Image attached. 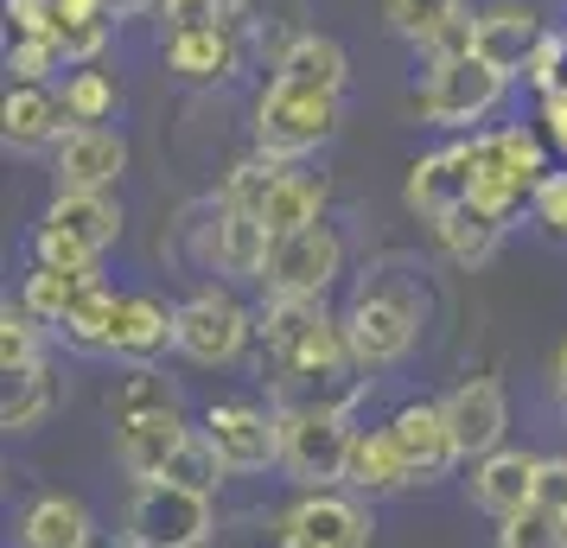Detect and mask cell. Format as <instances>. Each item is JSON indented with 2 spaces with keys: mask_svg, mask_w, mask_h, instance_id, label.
<instances>
[{
  "mask_svg": "<svg viewBox=\"0 0 567 548\" xmlns=\"http://www.w3.org/2000/svg\"><path fill=\"white\" fill-rule=\"evenodd\" d=\"M166 71L185 83H224L236 71V39L230 27H198V32H166Z\"/></svg>",
  "mask_w": 567,
  "mask_h": 548,
  "instance_id": "obj_25",
  "label": "cell"
},
{
  "mask_svg": "<svg viewBox=\"0 0 567 548\" xmlns=\"http://www.w3.org/2000/svg\"><path fill=\"white\" fill-rule=\"evenodd\" d=\"M147 409H179V402H173V390H166V376H154V370H134L128 383L115 390L109 415H147Z\"/></svg>",
  "mask_w": 567,
  "mask_h": 548,
  "instance_id": "obj_38",
  "label": "cell"
},
{
  "mask_svg": "<svg viewBox=\"0 0 567 548\" xmlns=\"http://www.w3.org/2000/svg\"><path fill=\"white\" fill-rule=\"evenodd\" d=\"M319 319H332L326 300H281V293H268V307L256 313V332L268 344V358H281V351H293V344L307 339Z\"/></svg>",
  "mask_w": 567,
  "mask_h": 548,
  "instance_id": "obj_32",
  "label": "cell"
},
{
  "mask_svg": "<svg viewBox=\"0 0 567 548\" xmlns=\"http://www.w3.org/2000/svg\"><path fill=\"white\" fill-rule=\"evenodd\" d=\"M198 427H185L179 409H147V415H115V466L128 472L134 485L166 478V466L185 453Z\"/></svg>",
  "mask_w": 567,
  "mask_h": 548,
  "instance_id": "obj_12",
  "label": "cell"
},
{
  "mask_svg": "<svg viewBox=\"0 0 567 548\" xmlns=\"http://www.w3.org/2000/svg\"><path fill=\"white\" fill-rule=\"evenodd\" d=\"M529 210L542 217V230L567 236V173H548V179L536 185V198H529Z\"/></svg>",
  "mask_w": 567,
  "mask_h": 548,
  "instance_id": "obj_43",
  "label": "cell"
},
{
  "mask_svg": "<svg viewBox=\"0 0 567 548\" xmlns=\"http://www.w3.org/2000/svg\"><path fill=\"white\" fill-rule=\"evenodd\" d=\"M542 179H548V154H542L536 134L523 128L472 134V205L478 210L511 224V210L529 205Z\"/></svg>",
  "mask_w": 567,
  "mask_h": 548,
  "instance_id": "obj_4",
  "label": "cell"
},
{
  "mask_svg": "<svg viewBox=\"0 0 567 548\" xmlns=\"http://www.w3.org/2000/svg\"><path fill=\"white\" fill-rule=\"evenodd\" d=\"M275 179H281V159H243L230 179H224V205L230 210H261L268 205V192H275Z\"/></svg>",
  "mask_w": 567,
  "mask_h": 548,
  "instance_id": "obj_37",
  "label": "cell"
},
{
  "mask_svg": "<svg viewBox=\"0 0 567 548\" xmlns=\"http://www.w3.org/2000/svg\"><path fill=\"white\" fill-rule=\"evenodd\" d=\"M542 134H548V147L567 159V83L542 96Z\"/></svg>",
  "mask_w": 567,
  "mask_h": 548,
  "instance_id": "obj_44",
  "label": "cell"
},
{
  "mask_svg": "<svg viewBox=\"0 0 567 548\" xmlns=\"http://www.w3.org/2000/svg\"><path fill=\"white\" fill-rule=\"evenodd\" d=\"M434 236L460 268H485V261L497 256V242H504V217H491V210H478V205H460L453 217L434 224Z\"/></svg>",
  "mask_w": 567,
  "mask_h": 548,
  "instance_id": "obj_28",
  "label": "cell"
},
{
  "mask_svg": "<svg viewBox=\"0 0 567 548\" xmlns=\"http://www.w3.org/2000/svg\"><path fill=\"white\" fill-rule=\"evenodd\" d=\"M122 536L134 548H205L217 536V504L205 492H192V485L147 478L128 497V529Z\"/></svg>",
  "mask_w": 567,
  "mask_h": 548,
  "instance_id": "obj_6",
  "label": "cell"
},
{
  "mask_svg": "<svg viewBox=\"0 0 567 548\" xmlns=\"http://www.w3.org/2000/svg\"><path fill=\"white\" fill-rule=\"evenodd\" d=\"M122 236V205L109 192H58L45 224L32 230V256L45 268H96Z\"/></svg>",
  "mask_w": 567,
  "mask_h": 548,
  "instance_id": "obj_5",
  "label": "cell"
},
{
  "mask_svg": "<svg viewBox=\"0 0 567 548\" xmlns=\"http://www.w3.org/2000/svg\"><path fill=\"white\" fill-rule=\"evenodd\" d=\"M64 108H71V122H109L115 115V83L83 64V71L64 77Z\"/></svg>",
  "mask_w": 567,
  "mask_h": 548,
  "instance_id": "obj_36",
  "label": "cell"
},
{
  "mask_svg": "<svg viewBox=\"0 0 567 548\" xmlns=\"http://www.w3.org/2000/svg\"><path fill=\"white\" fill-rule=\"evenodd\" d=\"M497 548H567V510H548V504L516 510L497 529Z\"/></svg>",
  "mask_w": 567,
  "mask_h": 548,
  "instance_id": "obj_34",
  "label": "cell"
},
{
  "mask_svg": "<svg viewBox=\"0 0 567 548\" xmlns=\"http://www.w3.org/2000/svg\"><path fill=\"white\" fill-rule=\"evenodd\" d=\"M159 27L198 32V27H230V20H224V0H159Z\"/></svg>",
  "mask_w": 567,
  "mask_h": 548,
  "instance_id": "obj_41",
  "label": "cell"
},
{
  "mask_svg": "<svg viewBox=\"0 0 567 548\" xmlns=\"http://www.w3.org/2000/svg\"><path fill=\"white\" fill-rule=\"evenodd\" d=\"M370 529L358 492H300L281 510V548H370Z\"/></svg>",
  "mask_w": 567,
  "mask_h": 548,
  "instance_id": "obj_10",
  "label": "cell"
},
{
  "mask_svg": "<svg viewBox=\"0 0 567 548\" xmlns=\"http://www.w3.org/2000/svg\"><path fill=\"white\" fill-rule=\"evenodd\" d=\"M96 281H103V268H45V261H32L20 300H27L45 325H64V313H71V307H78Z\"/></svg>",
  "mask_w": 567,
  "mask_h": 548,
  "instance_id": "obj_27",
  "label": "cell"
},
{
  "mask_svg": "<svg viewBox=\"0 0 567 548\" xmlns=\"http://www.w3.org/2000/svg\"><path fill=\"white\" fill-rule=\"evenodd\" d=\"M555 402H561V415H567V339L555 351Z\"/></svg>",
  "mask_w": 567,
  "mask_h": 548,
  "instance_id": "obj_46",
  "label": "cell"
},
{
  "mask_svg": "<svg viewBox=\"0 0 567 548\" xmlns=\"http://www.w3.org/2000/svg\"><path fill=\"white\" fill-rule=\"evenodd\" d=\"M128 173V141L103 122H71L58 141V192H115Z\"/></svg>",
  "mask_w": 567,
  "mask_h": 548,
  "instance_id": "obj_13",
  "label": "cell"
},
{
  "mask_svg": "<svg viewBox=\"0 0 567 548\" xmlns=\"http://www.w3.org/2000/svg\"><path fill=\"white\" fill-rule=\"evenodd\" d=\"M45 364V319L27 300H0V376Z\"/></svg>",
  "mask_w": 567,
  "mask_h": 548,
  "instance_id": "obj_31",
  "label": "cell"
},
{
  "mask_svg": "<svg viewBox=\"0 0 567 548\" xmlns=\"http://www.w3.org/2000/svg\"><path fill=\"white\" fill-rule=\"evenodd\" d=\"M504 90L511 77L491 64V58H446V64H427V77L414 90V108H421V122H434V128H472V122H485L491 108L504 103Z\"/></svg>",
  "mask_w": 567,
  "mask_h": 548,
  "instance_id": "obj_7",
  "label": "cell"
},
{
  "mask_svg": "<svg viewBox=\"0 0 567 548\" xmlns=\"http://www.w3.org/2000/svg\"><path fill=\"white\" fill-rule=\"evenodd\" d=\"M0 128H7V147L13 154H32V147H45V141H64L71 128V108L64 96H52L45 83H13L7 90V103H0Z\"/></svg>",
  "mask_w": 567,
  "mask_h": 548,
  "instance_id": "obj_20",
  "label": "cell"
},
{
  "mask_svg": "<svg viewBox=\"0 0 567 548\" xmlns=\"http://www.w3.org/2000/svg\"><path fill=\"white\" fill-rule=\"evenodd\" d=\"M414 485V472L409 459H402V446H395V434L389 427H363L358 446H351V472H344V492H358L363 504H377V497H395V492H409Z\"/></svg>",
  "mask_w": 567,
  "mask_h": 548,
  "instance_id": "obj_22",
  "label": "cell"
},
{
  "mask_svg": "<svg viewBox=\"0 0 567 548\" xmlns=\"http://www.w3.org/2000/svg\"><path fill=\"white\" fill-rule=\"evenodd\" d=\"M561 71H567V39L561 32H542L536 52H529V64H523V77L548 96V90H561Z\"/></svg>",
  "mask_w": 567,
  "mask_h": 548,
  "instance_id": "obj_40",
  "label": "cell"
},
{
  "mask_svg": "<svg viewBox=\"0 0 567 548\" xmlns=\"http://www.w3.org/2000/svg\"><path fill=\"white\" fill-rule=\"evenodd\" d=\"M13 39H52L58 32V0H7Z\"/></svg>",
  "mask_w": 567,
  "mask_h": 548,
  "instance_id": "obj_42",
  "label": "cell"
},
{
  "mask_svg": "<svg viewBox=\"0 0 567 548\" xmlns=\"http://www.w3.org/2000/svg\"><path fill=\"white\" fill-rule=\"evenodd\" d=\"M338 122H344V96L268 77V90H261V103H256V154L281 159V166L287 159H307L338 134Z\"/></svg>",
  "mask_w": 567,
  "mask_h": 548,
  "instance_id": "obj_3",
  "label": "cell"
},
{
  "mask_svg": "<svg viewBox=\"0 0 567 548\" xmlns=\"http://www.w3.org/2000/svg\"><path fill=\"white\" fill-rule=\"evenodd\" d=\"M542 20L529 13V7H485L478 13V58H491L504 77H523V64H529V52H536V39H542Z\"/></svg>",
  "mask_w": 567,
  "mask_h": 548,
  "instance_id": "obj_23",
  "label": "cell"
},
{
  "mask_svg": "<svg viewBox=\"0 0 567 548\" xmlns=\"http://www.w3.org/2000/svg\"><path fill=\"white\" fill-rule=\"evenodd\" d=\"M421 325H427V288L402 268H377L344 307V339H351L358 370L402 364L421 339Z\"/></svg>",
  "mask_w": 567,
  "mask_h": 548,
  "instance_id": "obj_1",
  "label": "cell"
},
{
  "mask_svg": "<svg viewBox=\"0 0 567 548\" xmlns=\"http://www.w3.org/2000/svg\"><path fill=\"white\" fill-rule=\"evenodd\" d=\"M115 313H122V293H109L103 281H96V288L64 313L58 332H64V344L83 351V358H109V344H115Z\"/></svg>",
  "mask_w": 567,
  "mask_h": 548,
  "instance_id": "obj_29",
  "label": "cell"
},
{
  "mask_svg": "<svg viewBox=\"0 0 567 548\" xmlns=\"http://www.w3.org/2000/svg\"><path fill=\"white\" fill-rule=\"evenodd\" d=\"M536 478H542V459L536 453H523V446H497L485 459H472V504L485 510V517H516V510H529L536 504Z\"/></svg>",
  "mask_w": 567,
  "mask_h": 548,
  "instance_id": "obj_16",
  "label": "cell"
},
{
  "mask_svg": "<svg viewBox=\"0 0 567 548\" xmlns=\"http://www.w3.org/2000/svg\"><path fill=\"white\" fill-rule=\"evenodd\" d=\"M205 441L217 446V459H224L230 478L281 466V421L268 409H256V402H217L205 415Z\"/></svg>",
  "mask_w": 567,
  "mask_h": 548,
  "instance_id": "obj_11",
  "label": "cell"
},
{
  "mask_svg": "<svg viewBox=\"0 0 567 548\" xmlns=\"http://www.w3.org/2000/svg\"><path fill=\"white\" fill-rule=\"evenodd\" d=\"M319 210H326V185L312 179V173H287L281 166V179H275V192H268V205H261L256 217L268 224V236L281 242V236L307 230V224H326Z\"/></svg>",
  "mask_w": 567,
  "mask_h": 548,
  "instance_id": "obj_26",
  "label": "cell"
},
{
  "mask_svg": "<svg viewBox=\"0 0 567 548\" xmlns=\"http://www.w3.org/2000/svg\"><path fill=\"white\" fill-rule=\"evenodd\" d=\"M536 504H548V510H567V459H542Z\"/></svg>",
  "mask_w": 567,
  "mask_h": 548,
  "instance_id": "obj_45",
  "label": "cell"
},
{
  "mask_svg": "<svg viewBox=\"0 0 567 548\" xmlns=\"http://www.w3.org/2000/svg\"><path fill=\"white\" fill-rule=\"evenodd\" d=\"M52 409H58L52 364H32V370H20V376H7V402H0V427H7V434H32Z\"/></svg>",
  "mask_w": 567,
  "mask_h": 548,
  "instance_id": "obj_30",
  "label": "cell"
},
{
  "mask_svg": "<svg viewBox=\"0 0 567 548\" xmlns=\"http://www.w3.org/2000/svg\"><path fill=\"white\" fill-rule=\"evenodd\" d=\"M338 275H344V242H338L332 224H307V230L281 236L268 249V268H261V288L281 293V300H326Z\"/></svg>",
  "mask_w": 567,
  "mask_h": 548,
  "instance_id": "obj_9",
  "label": "cell"
},
{
  "mask_svg": "<svg viewBox=\"0 0 567 548\" xmlns=\"http://www.w3.org/2000/svg\"><path fill=\"white\" fill-rule=\"evenodd\" d=\"M383 13H389V32H395V39H409V45L427 52L440 32L453 27L460 13H472V7H465V0H389Z\"/></svg>",
  "mask_w": 567,
  "mask_h": 548,
  "instance_id": "obj_33",
  "label": "cell"
},
{
  "mask_svg": "<svg viewBox=\"0 0 567 548\" xmlns=\"http://www.w3.org/2000/svg\"><path fill=\"white\" fill-rule=\"evenodd\" d=\"M166 478H173V485H192V492H205V497H217V485H224L230 472H224L217 446H210V441H205V427H198V434L185 441V453L173 459V466H166Z\"/></svg>",
  "mask_w": 567,
  "mask_h": 548,
  "instance_id": "obj_35",
  "label": "cell"
},
{
  "mask_svg": "<svg viewBox=\"0 0 567 548\" xmlns=\"http://www.w3.org/2000/svg\"><path fill=\"white\" fill-rule=\"evenodd\" d=\"M275 421H281V472L287 478L300 492H338L344 472H351V446H358L351 409L287 402V409H275Z\"/></svg>",
  "mask_w": 567,
  "mask_h": 548,
  "instance_id": "obj_2",
  "label": "cell"
},
{
  "mask_svg": "<svg viewBox=\"0 0 567 548\" xmlns=\"http://www.w3.org/2000/svg\"><path fill=\"white\" fill-rule=\"evenodd\" d=\"M249 339H256V313L230 288H198L192 300H179V358L217 370L236 364Z\"/></svg>",
  "mask_w": 567,
  "mask_h": 548,
  "instance_id": "obj_8",
  "label": "cell"
},
{
  "mask_svg": "<svg viewBox=\"0 0 567 548\" xmlns=\"http://www.w3.org/2000/svg\"><path fill=\"white\" fill-rule=\"evenodd\" d=\"M90 542H96V517L71 492L32 497L27 517H20V548H90Z\"/></svg>",
  "mask_w": 567,
  "mask_h": 548,
  "instance_id": "obj_21",
  "label": "cell"
},
{
  "mask_svg": "<svg viewBox=\"0 0 567 548\" xmlns=\"http://www.w3.org/2000/svg\"><path fill=\"white\" fill-rule=\"evenodd\" d=\"M389 434L402 446L414 485H434V478H446V472L460 466V446H453V427H446V409H440V402H409V409H395Z\"/></svg>",
  "mask_w": 567,
  "mask_h": 548,
  "instance_id": "obj_17",
  "label": "cell"
},
{
  "mask_svg": "<svg viewBox=\"0 0 567 548\" xmlns=\"http://www.w3.org/2000/svg\"><path fill=\"white\" fill-rule=\"evenodd\" d=\"M446 409V427H453V446H460V459H485L504 446V427H511V402H504V383L497 376H472L460 390L440 402Z\"/></svg>",
  "mask_w": 567,
  "mask_h": 548,
  "instance_id": "obj_14",
  "label": "cell"
},
{
  "mask_svg": "<svg viewBox=\"0 0 567 548\" xmlns=\"http://www.w3.org/2000/svg\"><path fill=\"white\" fill-rule=\"evenodd\" d=\"M128 548H134V542H128Z\"/></svg>",
  "mask_w": 567,
  "mask_h": 548,
  "instance_id": "obj_48",
  "label": "cell"
},
{
  "mask_svg": "<svg viewBox=\"0 0 567 548\" xmlns=\"http://www.w3.org/2000/svg\"><path fill=\"white\" fill-rule=\"evenodd\" d=\"M402 198H409V210L421 224H440V217H453L460 205H472V141H453L440 154H421L409 166Z\"/></svg>",
  "mask_w": 567,
  "mask_h": 548,
  "instance_id": "obj_15",
  "label": "cell"
},
{
  "mask_svg": "<svg viewBox=\"0 0 567 548\" xmlns=\"http://www.w3.org/2000/svg\"><path fill=\"white\" fill-rule=\"evenodd\" d=\"M115 13H147V7H159V0H109Z\"/></svg>",
  "mask_w": 567,
  "mask_h": 548,
  "instance_id": "obj_47",
  "label": "cell"
},
{
  "mask_svg": "<svg viewBox=\"0 0 567 548\" xmlns=\"http://www.w3.org/2000/svg\"><path fill=\"white\" fill-rule=\"evenodd\" d=\"M268 249H275V236H268V224H261L256 210L217 205V224L205 230V261L217 275H230V281H261Z\"/></svg>",
  "mask_w": 567,
  "mask_h": 548,
  "instance_id": "obj_19",
  "label": "cell"
},
{
  "mask_svg": "<svg viewBox=\"0 0 567 548\" xmlns=\"http://www.w3.org/2000/svg\"><path fill=\"white\" fill-rule=\"evenodd\" d=\"M159 351H179V307H166L154 293H122V313H115V344L109 358L147 370Z\"/></svg>",
  "mask_w": 567,
  "mask_h": 548,
  "instance_id": "obj_18",
  "label": "cell"
},
{
  "mask_svg": "<svg viewBox=\"0 0 567 548\" xmlns=\"http://www.w3.org/2000/svg\"><path fill=\"white\" fill-rule=\"evenodd\" d=\"M275 77L300 83V90H332V96H344V83H351V58H344V45L326 39V32H300V39L275 58Z\"/></svg>",
  "mask_w": 567,
  "mask_h": 548,
  "instance_id": "obj_24",
  "label": "cell"
},
{
  "mask_svg": "<svg viewBox=\"0 0 567 548\" xmlns=\"http://www.w3.org/2000/svg\"><path fill=\"white\" fill-rule=\"evenodd\" d=\"M7 64H13V83H45L64 64V52H58V39H13Z\"/></svg>",
  "mask_w": 567,
  "mask_h": 548,
  "instance_id": "obj_39",
  "label": "cell"
}]
</instances>
